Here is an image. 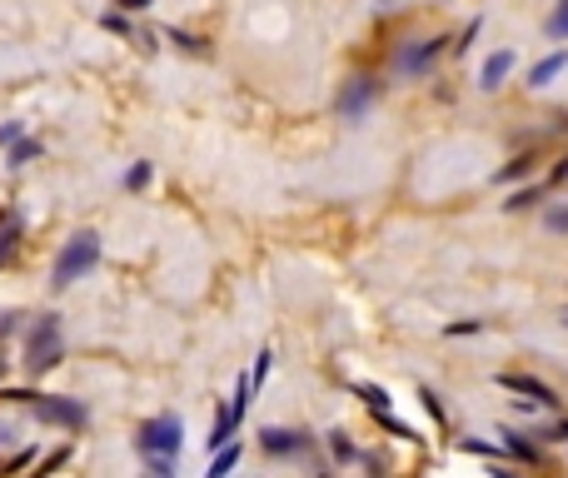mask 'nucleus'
Here are the masks:
<instances>
[{
  "mask_svg": "<svg viewBox=\"0 0 568 478\" xmlns=\"http://www.w3.org/2000/svg\"><path fill=\"white\" fill-rule=\"evenodd\" d=\"M125 10H145V6H155V0H120Z\"/></svg>",
  "mask_w": 568,
  "mask_h": 478,
  "instance_id": "6ab92c4d",
  "label": "nucleus"
},
{
  "mask_svg": "<svg viewBox=\"0 0 568 478\" xmlns=\"http://www.w3.org/2000/svg\"><path fill=\"white\" fill-rule=\"evenodd\" d=\"M559 70H568V50H554L549 60H539V65L529 70V90H549Z\"/></svg>",
  "mask_w": 568,
  "mask_h": 478,
  "instance_id": "9d476101",
  "label": "nucleus"
},
{
  "mask_svg": "<svg viewBox=\"0 0 568 478\" xmlns=\"http://www.w3.org/2000/svg\"><path fill=\"white\" fill-rule=\"evenodd\" d=\"M549 40H568V0H554V16H549Z\"/></svg>",
  "mask_w": 568,
  "mask_h": 478,
  "instance_id": "ddd939ff",
  "label": "nucleus"
},
{
  "mask_svg": "<svg viewBox=\"0 0 568 478\" xmlns=\"http://www.w3.org/2000/svg\"><path fill=\"white\" fill-rule=\"evenodd\" d=\"M240 459H245V449H240L235 439L225 444V449H215V459H210V478H220V474H230V469H240Z\"/></svg>",
  "mask_w": 568,
  "mask_h": 478,
  "instance_id": "f8f14e48",
  "label": "nucleus"
},
{
  "mask_svg": "<svg viewBox=\"0 0 568 478\" xmlns=\"http://www.w3.org/2000/svg\"><path fill=\"white\" fill-rule=\"evenodd\" d=\"M145 185H150V160H140V165H130L125 190H145Z\"/></svg>",
  "mask_w": 568,
  "mask_h": 478,
  "instance_id": "4468645a",
  "label": "nucleus"
},
{
  "mask_svg": "<svg viewBox=\"0 0 568 478\" xmlns=\"http://www.w3.org/2000/svg\"><path fill=\"white\" fill-rule=\"evenodd\" d=\"M135 449H140V459H145V469L175 474V459H180V449H185V419H180V414H155V419H145L135 434Z\"/></svg>",
  "mask_w": 568,
  "mask_h": 478,
  "instance_id": "7ed1b4c3",
  "label": "nucleus"
},
{
  "mask_svg": "<svg viewBox=\"0 0 568 478\" xmlns=\"http://www.w3.org/2000/svg\"><path fill=\"white\" fill-rule=\"evenodd\" d=\"M304 449H310V439L300 429H280V424L260 429V454H270V459H300Z\"/></svg>",
  "mask_w": 568,
  "mask_h": 478,
  "instance_id": "423d86ee",
  "label": "nucleus"
},
{
  "mask_svg": "<svg viewBox=\"0 0 568 478\" xmlns=\"http://www.w3.org/2000/svg\"><path fill=\"white\" fill-rule=\"evenodd\" d=\"M20 135H26V125H20V120H6V125H0V150H10Z\"/></svg>",
  "mask_w": 568,
  "mask_h": 478,
  "instance_id": "2eb2a0df",
  "label": "nucleus"
},
{
  "mask_svg": "<svg viewBox=\"0 0 568 478\" xmlns=\"http://www.w3.org/2000/svg\"><path fill=\"white\" fill-rule=\"evenodd\" d=\"M509 70H514V50H494L479 70V90H499L509 80Z\"/></svg>",
  "mask_w": 568,
  "mask_h": 478,
  "instance_id": "6e6552de",
  "label": "nucleus"
},
{
  "mask_svg": "<svg viewBox=\"0 0 568 478\" xmlns=\"http://www.w3.org/2000/svg\"><path fill=\"white\" fill-rule=\"evenodd\" d=\"M30 160H40V140H26V135H20L16 145L6 150V170H16V175H20V170H26Z\"/></svg>",
  "mask_w": 568,
  "mask_h": 478,
  "instance_id": "9b49d317",
  "label": "nucleus"
},
{
  "mask_svg": "<svg viewBox=\"0 0 568 478\" xmlns=\"http://www.w3.org/2000/svg\"><path fill=\"white\" fill-rule=\"evenodd\" d=\"M10 444H16V429H10V424H0V449H10Z\"/></svg>",
  "mask_w": 568,
  "mask_h": 478,
  "instance_id": "a211bd4d",
  "label": "nucleus"
},
{
  "mask_svg": "<svg viewBox=\"0 0 568 478\" xmlns=\"http://www.w3.org/2000/svg\"><path fill=\"white\" fill-rule=\"evenodd\" d=\"M100 254H105L100 230H75V235H65V244H60L55 260H50V294H65V289H75L80 279H90V274L100 269Z\"/></svg>",
  "mask_w": 568,
  "mask_h": 478,
  "instance_id": "f257e3e1",
  "label": "nucleus"
},
{
  "mask_svg": "<svg viewBox=\"0 0 568 478\" xmlns=\"http://www.w3.org/2000/svg\"><path fill=\"white\" fill-rule=\"evenodd\" d=\"M549 230H568V205H564V210H554V215H549Z\"/></svg>",
  "mask_w": 568,
  "mask_h": 478,
  "instance_id": "f3484780",
  "label": "nucleus"
},
{
  "mask_svg": "<svg viewBox=\"0 0 568 478\" xmlns=\"http://www.w3.org/2000/svg\"><path fill=\"white\" fill-rule=\"evenodd\" d=\"M60 364H65V324H60V314H36L26 344H20V369H26V379H45Z\"/></svg>",
  "mask_w": 568,
  "mask_h": 478,
  "instance_id": "f03ea898",
  "label": "nucleus"
},
{
  "mask_svg": "<svg viewBox=\"0 0 568 478\" xmlns=\"http://www.w3.org/2000/svg\"><path fill=\"white\" fill-rule=\"evenodd\" d=\"M30 414H36V424H50V429H65V434H80L90 424L85 399H70V394H36Z\"/></svg>",
  "mask_w": 568,
  "mask_h": 478,
  "instance_id": "20e7f679",
  "label": "nucleus"
},
{
  "mask_svg": "<svg viewBox=\"0 0 568 478\" xmlns=\"http://www.w3.org/2000/svg\"><path fill=\"white\" fill-rule=\"evenodd\" d=\"M100 26H105V30H115V35H130V20H125V16H115V10H110V16L100 20Z\"/></svg>",
  "mask_w": 568,
  "mask_h": 478,
  "instance_id": "dca6fc26",
  "label": "nucleus"
},
{
  "mask_svg": "<svg viewBox=\"0 0 568 478\" xmlns=\"http://www.w3.org/2000/svg\"><path fill=\"white\" fill-rule=\"evenodd\" d=\"M374 100H379V80L374 75H349L339 90V100H334V110H339L344 125H359L364 115L374 110Z\"/></svg>",
  "mask_w": 568,
  "mask_h": 478,
  "instance_id": "39448f33",
  "label": "nucleus"
},
{
  "mask_svg": "<svg viewBox=\"0 0 568 478\" xmlns=\"http://www.w3.org/2000/svg\"><path fill=\"white\" fill-rule=\"evenodd\" d=\"M444 50V40H424V45H404L399 50V60H394V70L399 75H424V70L434 65V55Z\"/></svg>",
  "mask_w": 568,
  "mask_h": 478,
  "instance_id": "0eeeda50",
  "label": "nucleus"
},
{
  "mask_svg": "<svg viewBox=\"0 0 568 478\" xmlns=\"http://www.w3.org/2000/svg\"><path fill=\"white\" fill-rule=\"evenodd\" d=\"M20 235H26V225H20V215H16V210H6V215H0V269H6V264L16 260Z\"/></svg>",
  "mask_w": 568,
  "mask_h": 478,
  "instance_id": "1a4fd4ad",
  "label": "nucleus"
}]
</instances>
